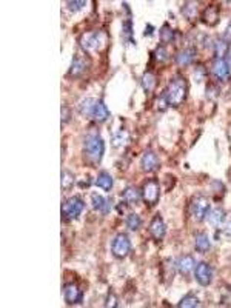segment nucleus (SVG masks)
<instances>
[{"instance_id":"obj_31","label":"nucleus","mask_w":231,"mask_h":308,"mask_svg":"<svg viewBox=\"0 0 231 308\" xmlns=\"http://www.w3.org/2000/svg\"><path fill=\"white\" fill-rule=\"evenodd\" d=\"M67 6H68V9L71 13H77V11H82V9L87 6V2H82V0L80 2H68Z\"/></svg>"},{"instance_id":"obj_28","label":"nucleus","mask_w":231,"mask_h":308,"mask_svg":"<svg viewBox=\"0 0 231 308\" xmlns=\"http://www.w3.org/2000/svg\"><path fill=\"white\" fill-rule=\"evenodd\" d=\"M182 14L188 19V20H193L197 14V3L194 2H185L184 6L181 8Z\"/></svg>"},{"instance_id":"obj_9","label":"nucleus","mask_w":231,"mask_h":308,"mask_svg":"<svg viewBox=\"0 0 231 308\" xmlns=\"http://www.w3.org/2000/svg\"><path fill=\"white\" fill-rule=\"evenodd\" d=\"M194 278H196L199 285L208 286L209 284H211V281H213V268H211V265L207 263V262L197 263L196 268H194Z\"/></svg>"},{"instance_id":"obj_11","label":"nucleus","mask_w":231,"mask_h":308,"mask_svg":"<svg viewBox=\"0 0 231 308\" xmlns=\"http://www.w3.org/2000/svg\"><path fill=\"white\" fill-rule=\"evenodd\" d=\"M90 68V60L87 56H80V54H76L74 57H72V62H71V67H69V76L72 77H80L83 72H85L87 70Z\"/></svg>"},{"instance_id":"obj_33","label":"nucleus","mask_w":231,"mask_h":308,"mask_svg":"<svg viewBox=\"0 0 231 308\" xmlns=\"http://www.w3.org/2000/svg\"><path fill=\"white\" fill-rule=\"evenodd\" d=\"M205 74H207V71H205V68L202 65H199L197 68H194V79H196V82H202L204 77H205Z\"/></svg>"},{"instance_id":"obj_15","label":"nucleus","mask_w":231,"mask_h":308,"mask_svg":"<svg viewBox=\"0 0 231 308\" xmlns=\"http://www.w3.org/2000/svg\"><path fill=\"white\" fill-rule=\"evenodd\" d=\"M225 219H227V213H225V210L220 207L209 210V213L207 216L208 224L213 228H222V225L225 224Z\"/></svg>"},{"instance_id":"obj_20","label":"nucleus","mask_w":231,"mask_h":308,"mask_svg":"<svg viewBox=\"0 0 231 308\" xmlns=\"http://www.w3.org/2000/svg\"><path fill=\"white\" fill-rule=\"evenodd\" d=\"M202 22L207 24L208 26H214L219 22V6L216 5L208 6L202 14Z\"/></svg>"},{"instance_id":"obj_37","label":"nucleus","mask_w":231,"mask_h":308,"mask_svg":"<svg viewBox=\"0 0 231 308\" xmlns=\"http://www.w3.org/2000/svg\"><path fill=\"white\" fill-rule=\"evenodd\" d=\"M225 60H227V63H228L230 68H231V47L228 48V52H227V57H225Z\"/></svg>"},{"instance_id":"obj_10","label":"nucleus","mask_w":231,"mask_h":308,"mask_svg":"<svg viewBox=\"0 0 231 308\" xmlns=\"http://www.w3.org/2000/svg\"><path fill=\"white\" fill-rule=\"evenodd\" d=\"M64 299L68 305H77L83 301V291L76 282H69L64 286Z\"/></svg>"},{"instance_id":"obj_32","label":"nucleus","mask_w":231,"mask_h":308,"mask_svg":"<svg viewBox=\"0 0 231 308\" xmlns=\"http://www.w3.org/2000/svg\"><path fill=\"white\" fill-rule=\"evenodd\" d=\"M60 113H62V125L68 123L71 120V108H68L67 105H64L62 110H60Z\"/></svg>"},{"instance_id":"obj_25","label":"nucleus","mask_w":231,"mask_h":308,"mask_svg":"<svg viewBox=\"0 0 231 308\" xmlns=\"http://www.w3.org/2000/svg\"><path fill=\"white\" fill-rule=\"evenodd\" d=\"M60 185L64 191H68L69 188H72L74 185V174L68 169H62V179H60Z\"/></svg>"},{"instance_id":"obj_12","label":"nucleus","mask_w":231,"mask_h":308,"mask_svg":"<svg viewBox=\"0 0 231 308\" xmlns=\"http://www.w3.org/2000/svg\"><path fill=\"white\" fill-rule=\"evenodd\" d=\"M148 231H150V235L151 237L156 240V242H161L165 235H166V225H165V222L163 219L159 216V214H156L151 220V224L148 227Z\"/></svg>"},{"instance_id":"obj_34","label":"nucleus","mask_w":231,"mask_h":308,"mask_svg":"<svg viewBox=\"0 0 231 308\" xmlns=\"http://www.w3.org/2000/svg\"><path fill=\"white\" fill-rule=\"evenodd\" d=\"M105 307H110V308L117 307V297L114 296L113 291L108 293V296H107V302H105Z\"/></svg>"},{"instance_id":"obj_35","label":"nucleus","mask_w":231,"mask_h":308,"mask_svg":"<svg viewBox=\"0 0 231 308\" xmlns=\"http://www.w3.org/2000/svg\"><path fill=\"white\" fill-rule=\"evenodd\" d=\"M224 236H225L228 240H231V220L227 222V225H225V228H224Z\"/></svg>"},{"instance_id":"obj_23","label":"nucleus","mask_w":231,"mask_h":308,"mask_svg":"<svg viewBox=\"0 0 231 308\" xmlns=\"http://www.w3.org/2000/svg\"><path fill=\"white\" fill-rule=\"evenodd\" d=\"M154 87H156V76L151 71H146L142 76V88L146 94H148L154 90Z\"/></svg>"},{"instance_id":"obj_6","label":"nucleus","mask_w":231,"mask_h":308,"mask_svg":"<svg viewBox=\"0 0 231 308\" xmlns=\"http://www.w3.org/2000/svg\"><path fill=\"white\" fill-rule=\"evenodd\" d=\"M161 197V185L157 179H148L142 187V200L148 207H153L157 204Z\"/></svg>"},{"instance_id":"obj_19","label":"nucleus","mask_w":231,"mask_h":308,"mask_svg":"<svg viewBox=\"0 0 231 308\" xmlns=\"http://www.w3.org/2000/svg\"><path fill=\"white\" fill-rule=\"evenodd\" d=\"M122 199L127 205H136L142 199V193L136 187H127L122 193Z\"/></svg>"},{"instance_id":"obj_17","label":"nucleus","mask_w":231,"mask_h":308,"mask_svg":"<svg viewBox=\"0 0 231 308\" xmlns=\"http://www.w3.org/2000/svg\"><path fill=\"white\" fill-rule=\"evenodd\" d=\"M194 59H196V49L194 48H184L182 51L177 52L176 63L179 67H188L194 62Z\"/></svg>"},{"instance_id":"obj_8","label":"nucleus","mask_w":231,"mask_h":308,"mask_svg":"<svg viewBox=\"0 0 231 308\" xmlns=\"http://www.w3.org/2000/svg\"><path fill=\"white\" fill-rule=\"evenodd\" d=\"M231 68L227 63L225 57H214L211 63V74L220 82H227L230 79Z\"/></svg>"},{"instance_id":"obj_27","label":"nucleus","mask_w":231,"mask_h":308,"mask_svg":"<svg viewBox=\"0 0 231 308\" xmlns=\"http://www.w3.org/2000/svg\"><path fill=\"white\" fill-rule=\"evenodd\" d=\"M125 225H127V228L130 231H138L142 225V219L139 217V214L131 213L127 216V219H125Z\"/></svg>"},{"instance_id":"obj_18","label":"nucleus","mask_w":231,"mask_h":308,"mask_svg":"<svg viewBox=\"0 0 231 308\" xmlns=\"http://www.w3.org/2000/svg\"><path fill=\"white\" fill-rule=\"evenodd\" d=\"M91 200H92V208L99 211V213L102 214H108L111 211V200L103 197L100 194H92L91 196Z\"/></svg>"},{"instance_id":"obj_24","label":"nucleus","mask_w":231,"mask_h":308,"mask_svg":"<svg viewBox=\"0 0 231 308\" xmlns=\"http://www.w3.org/2000/svg\"><path fill=\"white\" fill-rule=\"evenodd\" d=\"M174 29L170 26V25H163L159 31V37H161V42L162 44H171V42L174 40Z\"/></svg>"},{"instance_id":"obj_38","label":"nucleus","mask_w":231,"mask_h":308,"mask_svg":"<svg viewBox=\"0 0 231 308\" xmlns=\"http://www.w3.org/2000/svg\"><path fill=\"white\" fill-rule=\"evenodd\" d=\"M151 34H153V26L148 25V26H146V31L143 33V36H151Z\"/></svg>"},{"instance_id":"obj_5","label":"nucleus","mask_w":231,"mask_h":308,"mask_svg":"<svg viewBox=\"0 0 231 308\" xmlns=\"http://www.w3.org/2000/svg\"><path fill=\"white\" fill-rule=\"evenodd\" d=\"M83 210H85L83 199L80 196H71L62 204V217L64 220H74L82 214Z\"/></svg>"},{"instance_id":"obj_36","label":"nucleus","mask_w":231,"mask_h":308,"mask_svg":"<svg viewBox=\"0 0 231 308\" xmlns=\"http://www.w3.org/2000/svg\"><path fill=\"white\" fill-rule=\"evenodd\" d=\"M224 40L227 42V44H231V24L227 26V31H225V34H224Z\"/></svg>"},{"instance_id":"obj_1","label":"nucleus","mask_w":231,"mask_h":308,"mask_svg":"<svg viewBox=\"0 0 231 308\" xmlns=\"http://www.w3.org/2000/svg\"><path fill=\"white\" fill-rule=\"evenodd\" d=\"M188 94V83L186 79L184 76H174L170 83H168L166 90L163 91V99L166 100L168 107H181V105L185 102Z\"/></svg>"},{"instance_id":"obj_22","label":"nucleus","mask_w":231,"mask_h":308,"mask_svg":"<svg viewBox=\"0 0 231 308\" xmlns=\"http://www.w3.org/2000/svg\"><path fill=\"white\" fill-rule=\"evenodd\" d=\"M94 184H96V187H99V188H102V190H105V191H110V190H113L114 180H113V177H111L110 173H107V171H100L99 176L96 177V180H94Z\"/></svg>"},{"instance_id":"obj_29","label":"nucleus","mask_w":231,"mask_h":308,"mask_svg":"<svg viewBox=\"0 0 231 308\" xmlns=\"http://www.w3.org/2000/svg\"><path fill=\"white\" fill-rule=\"evenodd\" d=\"M154 57H156V60L159 62V63H163V62H166L168 59H170V56H168V51H166V48L163 45H159V47L156 48Z\"/></svg>"},{"instance_id":"obj_26","label":"nucleus","mask_w":231,"mask_h":308,"mask_svg":"<svg viewBox=\"0 0 231 308\" xmlns=\"http://www.w3.org/2000/svg\"><path fill=\"white\" fill-rule=\"evenodd\" d=\"M201 305V302H199V297L194 296V294H186L184 296L181 302L177 304V307H181V308H196Z\"/></svg>"},{"instance_id":"obj_30","label":"nucleus","mask_w":231,"mask_h":308,"mask_svg":"<svg viewBox=\"0 0 231 308\" xmlns=\"http://www.w3.org/2000/svg\"><path fill=\"white\" fill-rule=\"evenodd\" d=\"M123 37L127 39L128 42H133L134 44V37H133V22L128 19L123 22Z\"/></svg>"},{"instance_id":"obj_7","label":"nucleus","mask_w":231,"mask_h":308,"mask_svg":"<svg viewBox=\"0 0 231 308\" xmlns=\"http://www.w3.org/2000/svg\"><path fill=\"white\" fill-rule=\"evenodd\" d=\"M131 251V240L128 237V235L125 233H120L114 237L113 243H111V253L116 259H125Z\"/></svg>"},{"instance_id":"obj_13","label":"nucleus","mask_w":231,"mask_h":308,"mask_svg":"<svg viewBox=\"0 0 231 308\" xmlns=\"http://www.w3.org/2000/svg\"><path fill=\"white\" fill-rule=\"evenodd\" d=\"M176 270L177 273H181L184 276H188L194 268H196V261L191 254H185V256H181L179 259L176 261Z\"/></svg>"},{"instance_id":"obj_21","label":"nucleus","mask_w":231,"mask_h":308,"mask_svg":"<svg viewBox=\"0 0 231 308\" xmlns=\"http://www.w3.org/2000/svg\"><path fill=\"white\" fill-rule=\"evenodd\" d=\"M211 247V240H209L208 235L205 233H197L194 236V248L197 253H207Z\"/></svg>"},{"instance_id":"obj_14","label":"nucleus","mask_w":231,"mask_h":308,"mask_svg":"<svg viewBox=\"0 0 231 308\" xmlns=\"http://www.w3.org/2000/svg\"><path fill=\"white\" fill-rule=\"evenodd\" d=\"M140 166H142V171L153 173L159 168V157H157L154 151H145L140 161Z\"/></svg>"},{"instance_id":"obj_3","label":"nucleus","mask_w":231,"mask_h":308,"mask_svg":"<svg viewBox=\"0 0 231 308\" xmlns=\"http://www.w3.org/2000/svg\"><path fill=\"white\" fill-rule=\"evenodd\" d=\"M77 110L82 116H87V118L97 123L108 120L110 118V111L107 108V105L99 99H92V97L83 99L82 102H79Z\"/></svg>"},{"instance_id":"obj_4","label":"nucleus","mask_w":231,"mask_h":308,"mask_svg":"<svg viewBox=\"0 0 231 308\" xmlns=\"http://www.w3.org/2000/svg\"><path fill=\"white\" fill-rule=\"evenodd\" d=\"M209 210H211V204H209L208 197L197 194L190 202V216L196 222H202L207 219Z\"/></svg>"},{"instance_id":"obj_2","label":"nucleus","mask_w":231,"mask_h":308,"mask_svg":"<svg viewBox=\"0 0 231 308\" xmlns=\"http://www.w3.org/2000/svg\"><path fill=\"white\" fill-rule=\"evenodd\" d=\"M83 151L91 162L99 164L105 154V142L96 128H90L83 137Z\"/></svg>"},{"instance_id":"obj_16","label":"nucleus","mask_w":231,"mask_h":308,"mask_svg":"<svg viewBox=\"0 0 231 308\" xmlns=\"http://www.w3.org/2000/svg\"><path fill=\"white\" fill-rule=\"evenodd\" d=\"M102 44V36L100 33H90V34H85L82 37V48H85L87 51H94V49H97L99 45Z\"/></svg>"}]
</instances>
